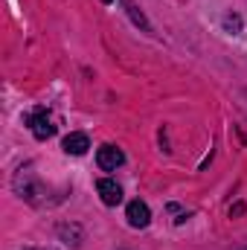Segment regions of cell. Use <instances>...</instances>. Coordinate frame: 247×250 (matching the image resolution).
Returning <instances> with one entry per match:
<instances>
[{
  "instance_id": "3957f363",
  "label": "cell",
  "mask_w": 247,
  "mask_h": 250,
  "mask_svg": "<svg viewBox=\"0 0 247 250\" xmlns=\"http://www.w3.org/2000/svg\"><path fill=\"white\" fill-rule=\"evenodd\" d=\"M125 218H128V224L134 227V230H143V227H148V221H151V209H148V204L145 201H131L128 204V209H125Z\"/></svg>"
},
{
  "instance_id": "4fadbf2b",
  "label": "cell",
  "mask_w": 247,
  "mask_h": 250,
  "mask_svg": "<svg viewBox=\"0 0 247 250\" xmlns=\"http://www.w3.org/2000/svg\"><path fill=\"white\" fill-rule=\"evenodd\" d=\"M245 250H247V248H245Z\"/></svg>"
},
{
  "instance_id": "30bf717a",
  "label": "cell",
  "mask_w": 247,
  "mask_h": 250,
  "mask_svg": "<svg viewBox=\"0 0 247 250\" xmlns=\"http://www.w3.org/2000/svg\"><path fill=\"white\" fill-rule=\"evenodd\" d=\"M245 212V204H236V207H230V215H242Z\"/></svg>"
},
{
  "instance_id": "7a4b0ae2",
  "label": "cell",
  "mask_w": 247,
  "mask_h": 250,
  "mask_svg": "<svg viewBox=\"0 0 247 250\" xmlns=\"http://www.w3.org/2000/svg\"><path fill=\"white\" fill-rule=\"evenodd\" d=\"M29 128L35 134V140H50L56 134V125H53V117L47 114V108H38L32 117H29Z\"/></svg>"
},
{
  "instance_id": "8992f818",
  "label": "cell",
  "mask_w": 247,
  "mask_h": 250,
  "mask_svg": "<svg viewBox=\"0 0 247 250\" xmlns=\"http://www.w3.org/2000/svg\"><path fill=\"white\" fill-rule=\"evenodd\" d=\"M56 233H59V239H62L67 248H82V242H84V233H82V227L79 224H59L56 227Z\"/></svg>"
},
{
  "instance_id": "5b68a950",
  "label": "cell",
  "mask_w": 247,
  "mask_h": 250,
  "mask_svg": "<svg viewBox=\"0 0 247 250\" xmlns=\"http://www.w3.org/2000/svg\"><path fill=\"white\" fill-rule=\"evenodd\" d=\"M15 192H18L21 198H26V201H38V192H41V189H38V184L32 181L29 172L21 169V172L15 175Z\"/></svg>"
},
{
  "instance_id": "277c9868",
  "label": "cell",
  "mask_w": 247,
  "mask_h": 250,
  "mask_svg": "<svg viewBox=\"0 0 247 250\" xmlns=\"http://www.w3.org/2000/svg\"><path fill=\"white\" fill-rule=\"evenodd\" d=\"M96 192H99V198H102L105 207H117V204L123 201V187H120L117 181H111V178L96 181Z\"/></svg>"
},
{
  "instance_id": "ba28073f",
  "label": "cell",
  "mask_w": 247,
  "mask_h": 250,
  "mask_svg": "<svg viewBox=\"0 0 247 250\" xmlns=\"http://www.w3.org/2000/svg\"><path fill=\"white\" fill-rule=\"evenodd\" d=\"M125 9H128V15H131V21H134V23H137L140 29H145V32H151V23L145 21V15H143V12H140V9H137V6H134L131 0H125Z\"/></svg>"
},
{
  "instance_id": "9c48e42d",
  "label": "cell",
  "mask_w": 247,
  "mask_h": 250,
  "mask_svg": "<svg viewBox=\"0 0 247 250\" xmlns=\"http://www.w3.org/2000/svg\"><path fill=\"white\" fill-rule=\"evenodd\" d=\"M224 26L233 29V32H239V29H242V18H239V15H224Z\"/></svg>"
},
{
  "instance_id": "6da1fadb",
  "label": "cell",
  "mask_w": 247,
  "mask_h": 250,
  "mask_svg": "<svg viewBox=\"0 0 247 250\" xmlns=\"http://www.w3.org/2000/svg\"><path fill=\"white\" fill-rule=\"evenodd\" d=\"M96 163H99L102 172H114V169H120V166L125 163L123 148H117V146H111V143L99 146V151H96Z\"/></svg>"
},
{
  "instance_id": "8fae6325",
  "label": "cell",
  "mask_w": 247,
  "mask_h": 250,
  "mask_svg": "<svg viewBox=\"0 0 247 250\" xmlns=\"http://www.w3.org/2000/svg\"><path fill=\"white\" fill-rule=\"evenodd\" d=\"M26 250H38V248H26Z\"/></svg>"
},
{
  "instance_id": "7c38bea8",
  "label": "cell",
  "mask_w": 247,
  "mask_h": 250,
  "mask_svg": "<svg viewBox=\"0 0 247 250\" xmlns=\"http://www.w3.org/2000/svg\"><path fill=\"white\" fill-rule=\"evenodd\" d=\"M102 3H111V0H102Z\"/></svg>"
},
{
  "instance_id": "52a82bcc",
  "label": "cell",
  "mask_w": 247,
  "mask_h": 250,
  "mask_svg": "<svg viewBox=\"0 0 247 250\" xmlns=\"http://www.w3.org/2000/svg\"><path fill=\"white\" fill-rule=\"evenodd\" d=\"M62 148L67 154H73V157H82V154H87L90 140H87V134H67L64 143H62Z\"/></svg>"
}]
</instances>
